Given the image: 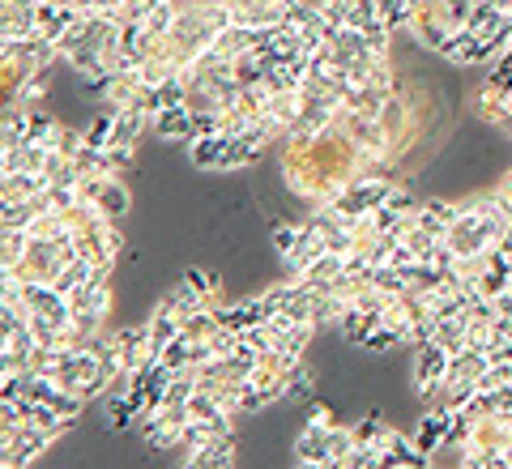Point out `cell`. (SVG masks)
Instances as JSON below:
<instances>
[{"label":"cell","mask_w":512,"mask_h":469,"mask_svg":"<svg viewBox=\"0 0 512 469\" xmlns=\"http://www.w3.org/2000/svg\"><path fill=\"white\" fill-rule=\"evenodd\" d=\"M60 431L52 427H35V423H18V427H0V461H5V469H18V465H30L35 457H43L47 448H52Z\"/></svg>","instance_id":"cell-1"},{"label":"cell","mask_w":512,"mask_h":469,"mask_svg":"<svg viewBox=\"0 0 512 469\" xmlns=\"http://www.w3.org/2000/svg\"><path fill=\"white\" fill-rule=\"evenodd\" d=\"M389 197H393V184H384V180H359V175H355V180L338 184V192H329L325 205H333L346 218H363V214H372V209H380Z\"/></svg>","instance_id":"cell-2"},{"label":"cell","mask_w":512,"mask_h":469,"mask_svg":"<svg viewBox=\"0 0 512 469\" xmlns=\"http://www.w3.org/2000/svg\"><path fill=\"white\" fill-rule=\"evenodd\" d=\"M448 354L436 337L431 342H423V346H414V393H419V401L423 406H431L436 401V393H440V384H444V376H448Z\"/></svg>","instance_id":"cell-3"},{"label":"cell","mask_w":512,"mask_h":469,"mask_svg":"<svg viewBox=\"0 0 512 469\" xmlns=\"http://www.w3.org/2000/svg\"><path fill=\"white\" fill-rule=\"evenodd\" d=\"M329 431H333L329 410H312V423L303 427L295 440V461L299 465H333L329 461Z\"/></svg>","instance_id":"cell-4"},{"label":"cell","mask_w":512,"mask_h":469,"mask_svg":"<svg viewBox=\"0 0 512 469\" xmlns=\"http://www.w3.org/2000/svg\"><path fill=\"white\" fill-rule=\"evenodd\" d=\"M440 56H444L448 64H491V60H495L487 35H478V30H470V26H457L453 35L444 39Z\"/></svg>","instance_id":"cell-5"},{"label":"cell","mask_w":512,"mask_h":469,"mask_svg":"<svg viewBox=\"0 0 512 469\" xmlns=\"http://www.w3.org/2000/svg\"><path fill=\"white\" fill-rule=\"evenodd\" d=\"M380 452H384V469H427V465H431L427 452L414 444V440H406L402 431H393V427L384 431Z\"/></svg>","instance_id":"cell-6"},{"label":"cell","mask_w":512,"mask_h":469,"mask_svg":"<svg viewBox=\"0 0 512 469\" xmlns=\"http://www.w3.org/2000/svg\"><path fill=\"white\" fill-rule=\"evenodd\" d=\"M0 30H5V39H26L39 30V0H5L0 5Z\"/></svg>","instance_id":"cell-7"},{"label":"cell","mask_w":512,"mask_h":469,"mask_svg":"<svg viewBox=\"0 0 512 469\" xmlns=\"http://www.w3.org/2000/svg\"><path fill=\"white\" fill-rule=\"evenodd\" d=\"M269 312H265V299H244V303H227L218 307V325L231 329V333H248L256 325H265Z\"/></svg>","instance_id":"cell-8"},{"label":"cell","mask_w":512,"mask_h":469,"mask_svg":"<svg viewBox=\"0 0 512 469\" xmlns=\"http://www.w3.org/2000/svg\"><path fill=\"white\" fill-rule=\"evenodd\" d=\"M154 137H163V141H197V124H192L188 103L158 111L154 116Z\"/></svg>","instance_id":"cell-9"},{"label":"cell","mask_w":512,"mask_h":469,"mask_svg":"<svg viewBox=\"0 0 512 469\" xmlns=\"http://www.w3.org/2000/svg\"><path fill=\"white\" fill-rule=\"evenodd\" d=\"M0 163H5V171H47V163H52V145H39V141H22L13 145V150L0 154Z\"/></svg>","instance_id":"cell-10"},{"label":"cell","mask_w":512,"mask_h":469,"mask_svg":"<svg viewBox=\"0 0 512 469\" xmlns=\"http://www.w3.org/2000/svg\"><path fill=\"white\" fill-rule=\"evenodd\" d=\"M448 423H453V410H440V406H431L423 414V423L419 431H414V444H419L427 457H436V452L444 448V435H448Z\"/></svg>","instance_id":"cell-11"},{"label":"cell","mask_w":512,"mask_h":469,"mask_svg":"<svg viewBox=\"0 0 512 469\" xmlns=\"http://www.w3.org/2000/svg\"><path fill=\"white\" fill-rule=\"evenodd\" d=\"M474 111H478V120H487V124H495L504 133L508 128V116H512V103H508V94L500 90V86H483L474 94Z\"/></svg>","instance_id":"cell-12"},{"label":"cell","mask_w":512,"mask_h":469,"mask_svg":"<svg viewBox=\"0 0 512 469\" xmlns=\"http://www.w3.org/2000/svg\"><path fill=\"white\" fill-rule=\"evenodd\" d=\"M146 325H150V350H154V359H163V350L184 333V320L175 316L171 307H163V303H158V312L146 320Z\"/></svg>","instance_id":"cell-13"},{"label":"cell","mask_w":512,"mask_h":469,"mask_svg":"<svg viewBox=\"0 0 512 469\" xmlns=\"http://www.w3.org/2000/svg\"><path fill=\"white\" fill-rule=\"evenodd\" d=\"M188 465L197 469H227L235 461V435H214V440H205L192 457H184Z\"/></svg>","instance_id":"cell-14"},{"label":"cell","mask_w":512,"mask_h":469,"mask_svg":"<svg viewBox=\"0 0 512 469\" xmlns=\"http://www.w3.org/2000/svg\"><path fill=\"white\" fill-rule=\"evenodd\" d=\"M227 133H210V137H197V141H188V158H192V167H201V171H222V154H227Z\"/></svg>","instance_id":"cell-15"},{"label":"cell","mask_w":512,"mask_h":469,"mask_svg":"<svg viewBox=\"0 0 512 469\" xmlns=\"http://www.w3.org/2000/svg\"><path fill=\"white\" fill-rule=\"evenodd\" d=\"M380 316H384V312H367V307L350 303V307H346V316L338 320V329H342V337H346L350 346H363V342H367V333L380 325Z\"/></svg>","instance_id":"cell-16"},{"label":"cell","mask_w":512,"mask_h":469,"mask_svg":"<svg viewBox=\"0 0 512 469\" xmlns=\"http://www.w3.org/2000/svg\"><path fill=\"white\" fill-rule=\"evenodd\" d=\"M487 367H491V354L478 350V346H466V350H457L453 359H448V376L444 380H478Z\"/></svg>","instance_id":"cell-17"},{"label":"cell","mask_w":512,"mask_h":469,"mask_svg":"<svg viewBox=\"0 0 512 469\" xmlns=\"http://www.w3.org/2000/svg\"><path fill=\"white\" fill-rule=\"evenodd\" d=\"M508 22L512 18H508L500 5H495V0H474L470 13H466V26L478 30V35H495V30H504Z\"/></svg>","instance_id":"cell-18"},{"label":"cell","mask_w":512,"mask_h":469,"mask_svg":"<svg viewBox=\"0 0 512 469\" xmlns=\"http://www.w3.org/2000/svg\"><path fill=\"white\" fill-rule=\"evenodd\" d=\"M5 201H30L39 197V192H47V175L39 171H5Z\"/></svg>","instance_id":"cell-19"},{"label":"cell","mask_w":512,"mask_h":469,"mask_svg":"<svg viewBox=\"0 0 512 469\" xmlns=\"http://www.w3.org/2000/svg\"><path fill=\"white\" fill-rule=\"evenodd\" d=\"M342 269H346V256H342V252H320L316 261L299 273V282H308V286H316V290H325Z\"/></svg>","instance_id":"cell-20"},{"label":"cell","mask_w":512,"mask_h":469,"mask_svg":"<svg viewBox=\"0 0 512 469\" xmlns=\"http://www.w3.org/2000/svg\"><path fill=\"white\" fill-rule=\"evenodd\" d=\"M163 307H171V312L175 316H192V312H201V307H205V295H201V290L197 286H192L188 278H180V282H175L171 290H167V299H163Z\"/></svg>","instance_id":"cell-21"},{"label":"cell","mask_w":512,"mask_h":469,"mask_svg":"<svg viewBox=\"0 0 512 469\" xmlns=\"http://www.w3.org/2000/svg\"><path fill=\"white\" fill-rule=\"evenodd\" d=\"M94 205H99L111 222H120L128 214V188L116 180V175H107V184H103V192H99V201Z\"/></svg>","instance_id":"cell-22"},{"label":"cell","mask_w":512,"mask_h":469,"mask_svg":"<svg viewBox=\"0 0 512 469\" xmlns=\"http://www.w3.org/2000/svg\"><path fill=\"white\" fill-rule=\"evenodd\" d=\"M218 329H222V325H218V312H214V307H201V312L184 316V337H188V342H210Z\"/></svg>","instance_id":"cell-23"},{"label":"cell","mask_w":512,"mask_h":469,"mask_svg":"<svg viewBox=\"0 0 512 469\" xmlns=\"http://www.w3.org/2000/svg\"><path fill=\"white\" fill-rule=\"evenodd\" d=\"M0 235H5V252H0V265L13 269L26 256L30 248V231H9V226H0Z\"/></svg>","instance_id":"cell-24"},{"label":"cell","mask_w":512,"mask_h":469,"mask_svg":"<svg viewBox=\"0 0 512 469\" xmlns=\"http://www.w3.org/2000/svg\"><path fill=\"white\" fill-rule=\"evenodd\" d=\"M60 133V120L47 116V111H30V128H26V141H39V145H52Z\"/></svg>","instance_id":"cell-25"},{"label":"cell","mask_w":512,"mask_h":469,"mask_svg":"<svg viewBox=\"0 0 512 469\" xmlns=\"http://www.w3.org/2000/svg\"><path fill=\"white\" fill-rule=\"evenodd\" d=\"M111 137H116V111H103L99 120H94L90 128H86V145H94V150H107L111 145Z\"/></svg>","instance_id":"cell-26"},{"label":"cell","mask_w":512,"mask_h":469,"mask_svg":"<svg viewBox=\"0 0 512 469\" xmlns=\"http://www.w3.org/2000/svg\"><path fill=\"white\" fill-rule=\"evenodd\" d=\"M359 448V440H355V427H333L329 431V461L333 465H346V457H350V452H355Z\"/></svg>","instance_id":"cell-27"},{"label":"cell","mask_w":512,"mask_h":469,"mask_svg":"<svg viewBox=\"0 0 512 469\" xmlns=\"http://www.w3.org/2000/svg\"><path fill=\"white\" fill-rule=\"evenodd\" d=\"M410 5L414 0H376V9H380V18L389 30H406L410 26Z\"/></svg>","instance_id":"cell-28"},{"label":"cell","mask_w":512,"mask_h":469,"mask_svg":"<svg viewBox=\"0 0 512 469\" xmlns=\"http://www.w3.org/2000/svg\"><path fill=\"white\" fill-rule=\"evenodd\" d=\"M397 342H402V337H397L389 325H376L372 333H367V342H363L359 350H367V354H384V350H393Z\"/></svg>","instance_id":"cell-29"},{"label":"cell","mask_w":512,"mask_h":469,"mask_svg":"<svg viewBox=\"0 0 512 469\" xmlns=\"http://www.w3.org/2000/svg\"><path fill=\"white\" fill-rule=\"evenodd\" d=\"M82 145H86V133H77V128H64V124H60V133H56V141H52L56 154L77 158V150H82Z\"/></svg>","instance_id":"cell-30"},{"label":"cell","mask_w":512,"mask_h":469,"mask_svg":"<svg viewBox=\"0 0 512 469\" xmlns=\"http://www.w3.org/2000/svg\"><path fill=\"white\" fill-rule=\"evenodd\" d=\"M384 431H389V423H384L380 414H367L363 423L355 427V440H359V444H380V440H384Z\"/></svg>","instance_id":"cell-31"},{"label":"cell","mask_w":512,"mask_h":469,"mask_svg":"<svg viewBox=\"0 0 512 469\" xmlns=\"http://www.w3.org/2000/svg\"><path fill=\"white\" fill-rule=\"evenodd\" d=\"M286 397H295V401L312 397V376H308V367H303V363L291 371V384H286Z\"/></svg>","instance_id":"cell-32"},{"label":"cell","mask_w":512,"mask_h":469,"mask_svg":"<svg viewBox=\"0 0 512 469\" xmlns=\"http://www.w3.org/2000/svg\"><path fill=\"white\" fill-rule=\"evenodd\" d=\"M299 239H303V226H278V231H274V248L282 256H291L299 248Z\"/></svg>","instance_id":"cell-33"},{"label":"cell","mask_w":512,"mask_h":469,"mask_svg":"<svg viewBox=\"0 0 512 469\" xmlns=\"http://www.w3.org/2000/svg\"><path fill=\"white\" fill-rule=\"evenodd\" d=\"M508 18H512V13H508Z\"/></svg>","instance_id":"cell-34"}]
</instances>
